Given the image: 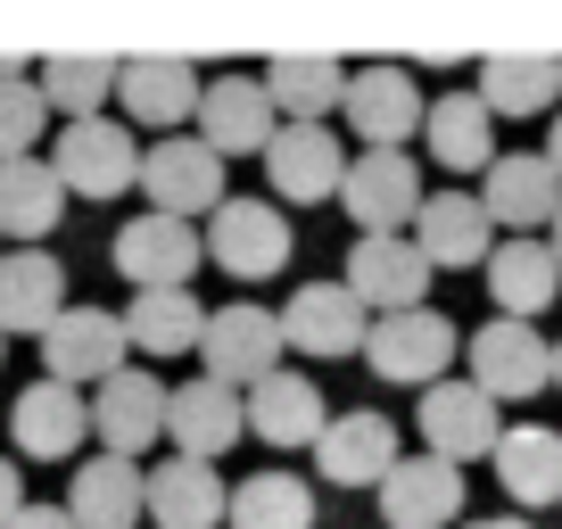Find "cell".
<instances>
[{
	"mask_svg": "<svg viewBox=\"0 0 562 529\" xmlns=\"http://www.w3.org/2000/svg\"><path fill=\"white\" fill-rule=\"evenodd\" d=\"M281 356H290V339H281V315L257 299H232V306H207V339H199V372L224 389H257L281 372Z\"/></svg>",
	"mask_w": 562,
	"mask_h": 529,
	"instance_id": "6da1fadb",
	"label": "cell"
},
{
	"mask_svg": "<svg viewBox=\"0 0 562 529\" xmlns=\"http://www.w3.org/2000/svg\"><path fill=\"white\" fill-rule=\"evenodd\" d=\"M339 116H348L356 149H414L422 142V116H430V100H422L414 67L405 58H372V67L348 75V100H339Z\"/></svg>",
	"mask_w": 562,
	"mask_h": 529,
	"instance_id": "7a4b0ae2",
	"label": "cell"
},
{
	"mask_svg": "<svg viewBox=\"0 0 562 529\" xmlns=\"http://www.w3.org/2000/svg\"><path fill=\"white\" fill-rule=\"evenodd\" d=\"M463 381L480 389V397H496V406H529L538 389H554V339H538V323H480L472 339H463Z\"/></svg>",
	"mask_w": 562,
	"mask_h": 529,
	"instance_id": "3957f363",
	"label": "cell"
},
{
	"mask_svg": "<svg viewBox=\"0 0 562 529\" xmlns=\"http://www.w3.org/2000/svg\"><path fill=\"white\" fill-rule=\"evenodd\" d=\"M140 199H149V215H175V224H191V215H215L224 207V158H215L199 133H166V142L140 149Z\"/></svg>",
	"mask_w": 562,
	"mask_h": 529,
	"instance_id": "277c9868",
	"label": "cell"
},
{
	"mask_svg": "<svg viewBox=\"0 0 562 529\" xmlns=\"http://www.w3.org/2000/svg\"><path fill=\"white\" fill-rule=\"evenodd\" d=\"M50 166H58V182H67V199H124V191H140V142H133V124H116V116L58 124Z\"/></svg>",
	"mask_w": 562,
	"mask_h": 529,
	"instance_id": "5b68a950",
	"label": "cell"
},
{
	"mask_svg": "<svg viewBox=\"0 0 562 529\" xmlns=\"http://www.w3.org/2000/svg\"><path fill=\"white\" fill-rule=\"evenodd\" d=\"M480 207H488L496 240H546L562 215V175L546 166V149H505L480 175Z\"/></svg>",
	"mask_w": 562,
	"mask_h": 529,
	"instance_id": "8992f818",
	"label": "cell"
},
{
	"mask_svg": "<svg viewBox=\"0 0 562 529\" xmlns=\"http://www.w3.org/2000/svg\"><path fill=\"white\" fill-rule=\"evenodd\" d=\"M422 199H430V191H422L414 149H356V158H348L339 207L356 215V240H372V232H414Z\"/></svg>",
	"mask_w": 562,
	"mask_h": 529,
	"instance_id": "52a82bcc",
	"label": "cell"
},
{
	"mask_svg": "<svg viewBox=\"0 0 562 529\" xmlns=\"http://www.w3.org/2000/svg\"><path fill=\"white\" fill-rule=\"evenodd\" d=\"M290 248H299V232L273 199H224L207 215V264H224L232 282H273L290 264Z\"/></svg>",
	"mask_w": 562,
	"mask_h": 529,
	"instance_id": "ba28073f",
	"label": "cell"
},
{
	"mask_svg": "<svg viewBox=\"0 0 562 529\" xmlns=\"http://www.w3.org/2000/svg\"><path fill=\"white\" fill-rule=\"evenodd\" d=\"M456 323L439 315V306H414V315H381L364 339V364L381 372L389 389H439L447 364H456Z\"/></svg>",
	"mask_w": 562,
	"mask_h": 529,
	"instance_id": "9c48e42d",
	"label": "cell"
},
{
	"mask_svg": "<svg viewBox=\"0 0 562 529\" xmlns=\"http://www.w3.org/2000/svg\"><path fill=\"white\" fill-rule=\"evenodd\" d=\"M166 397H175V389L149 364H124L116 381L91 389V439H100V455H124V463L149 455V447L166 439Z\"/></svg>",
	"mask_w": 562,
	"mask_h": 529,
	"instance_id": "30bf717a",
	"label": "cell"
},
{
	"mask_svg": "<svg viewBox=\"0 0 562 529\" xmlns=\"http://www.w3.org/2000/svg\"><path fill=\"white\" fill-rule=\"evenodd\" d=\"M124 315L116 306H67V315L42 331V381H67V389H100L124 372Z\"/></svg>",
	"mask_w": 562,
	"mask_h": 529,
	"instance_id": "8fae6325",
	"label": "cell"
},
{
	"mask_svg": "<svg viewBox=\"0 0 562 529\" xmlns=\"http://www.w3.org/2000/svg\"><path fill=\"white\" fill-rule=\"evenodd\" d=\"M339 282L364 299V315H414V306H430V257L414 248V232H372V240L348 248V273Z\"/></svg>",
	"mask_w": 562,
	"mask_h": 529,
	"instance_id": "7c38bea8",
	"label": "cell"
},
{
	"mask_svg": "<svg viewBox=\"0 0 562 529\" xmlns=\"http://www.w3.org/2000/svg\"><path fill=\"white\" fill-rule=\"evenodd\" d=\"M281 339L290 356H315V364H339V356H364L372 339V315L348 282H299L290 306H281Z\"/></svg>",
	"mask_w": 562,
	"mask_h": 529,
	"instance_id": "4fadbf2b",
	"label": "cell"
},
{
	"mask_svg": "<svg viewBox=\"0 0 562 529\" xmlns=\"http://www.w3.org/2000/svg\"><path fill=\"white\" fill-rule=\"evenodd\" d=\"M422 455H439V463H488L496 439H505V414H496V397H480L472 381H439V389H422Z\"/></svg>",
	"mask_w": 562,
	"mask_h": 529,
	"instance_id": "5bb4252c",
	"label": "cell"
},
{
	"mask_svg": "<svg viewBox=\"0 0 562 529\" xmlns=\"http://www.w3.org/2000/svg\"><path fill=\"white\" fill-rule=\"evenodd\" d=\"M348 158L331 124H281L273 149H265V182H273V207H323L348 182Z\"/></svg>",
	"mask_w": 562,
	"mask_h": 529,
	"instance_id": "9a60e30c",
	"label": "cell"
},
{
	"mask_svg": "<svg viewBox=\"0 0 562 529\" xmlns=\"http://www.w3.org/2000/svg\"><path fill=\"white\" fill-rule=\"evenodd\" d=\"M108 257H116V273L133 290H191V273L207 264V232L175 224V215H133Z\"/></svg>",
	"mask_w": 562,
	"mask_h": 529,
	"instance_id": "2e32d148",
	"label": "cell"
},
{
	"mask_svg": "<svg viewBox=\"0 0 562 529\" xmlns=\"http://www.w3.org/2000/svg\"><path fill=\"white\" fill-rule=\"evenodd\" d=\"M273 133H281V108H273V91H265L257 75H215L207 83V100H199V142H207L224 166L232 158H265Z\"/></svg>",
	"mask_w": 562,
	"mask_h": 529,
	"instance_id": "e0dca14e",
	"label": "cell"
},
{
	"mask_svg": "<svg viewBox=\"0 0 562 529\" xmlns=\"http://www.w3.org/2000/svg\"><path fill=\"white\" fill-rule=\"evenodd\" d=\"M397 463H405L397 423H389V414H364V406L331 414L323 439H315V480H331V488H381Z\"/></svg>",
	"mask_w": 562,
	"mask_h": 529,
	"instance_id": "ac0fdd59",
	"label": "cell"
},
{
	"mask_svg": "<svg viewBox=\"0 0 562 529\" xmlns=\"http://www.w3.org/2000/svg\"><path fill=\"white\" fill-rule=\"evenodd\" d=\"M116 100H124V116H133V124H149V133L166 142L175 124H191V116H199L207 83H199V67H191V58L140 50V58H124V67H116Z\"/></svg>",
	"mask_w": 562,
	"mask_h": 529,
	"instance_id": "d6986e66",
	"label": "cell"
},
{
	"mask_svg": "<svg viewBox=\"0 0 562 529\" xmlns=\"http://www.w3.org/2000/svg\"><path fill=\"white\" fill-rule=\"evenodd\" d=\"M166 439H175V455H191V463L232 455V447L248 439V397L199 372V381H182L175 397H166Z\"/></svg>",
	"mask_w": 562,
	"mask_h": 529,
	"instance_id": "ffe728a7",
	"label": "cell"
},
{
	"mask_svg": "<svg viewBox=\"0 0 562 529\" xmlns=\"http://www.w3.org/2000/svg\"><path fill=\"white\" fill-rule=\"evenodd\" d=\"M372 496H381V529H463V472L439 455H405Z\"/></svg>",
	"mask_w": 562,
	"mask_h": 529,
	"instance_id": "44dd1931",
	"label": "cell"
},
{
	"mask_svg": "<svg viewBox=\"0 0 562 529\" xmlns=\"http://www.w3.org/2000/svg\"><path fill=\"white\" fill-rule=\"evenodd\" d=\"M9 439H18V455L34 463H67L75 447L91 439V397L67 381H34L18 389V406H9Z\"/></svg>",
	"mask_w": 562,
	"mask_h": 529,
	"instance_id": "7402d4cb",
	"label": "cell"
},
{
	"mask_svg": "<svg viewBox=\"0 0 562 529\" xmlns=\"http://www.w3.org/2000/svg\"><path fill=\"white\" fill-rule=\"evenodd\" d=\"M414 248L430 257V273H463V264L496 257V224L480 207V191H430L414 215Z\"/></svg>",
	"mask_w": 562,
	"mask_h": 529,
	"instance_id": "603a6c76",
	"label": "cell"
},
{
	"mask_svg": "<svg viewBox=\"0 0 562 529\" xmlns=\"http://www.w3.org/2000/svg\"><path fill=\"white\" fill-rule=\"evenodd\" d=\"M67 513H75V529H140V521H149V472H140V463H124V455L75 463Z\"/></svg>",
	"mask_w": 562,
	"mask_h": 529,
	"instance_id": "cb8c5ba5",
	"label": "cell"
},
{
	"mask_svg": "<svg viewBox=\"0 0 562 529\" xmlns=\"http://www.w3.org/2000/svg\"><path fill=\"white\" fill-rule=\"evenodd\" d=\"M348 58H315V50H273L257 67V83L273 91L281 124H331V108L348 100Z\"/></svg>",
	"mask_w": 562,
	"mask_h": 529,
	"instance_id": "d4e9b609",
	"label": "cell"
},
{
	"mask_svg": "<svg viewBox=\"0 0 562 529\" xmlns=\"http://www.w3.org/2000/svg\"><path fill=\"white\" fill-rule=\"evenodd\" d=\"M67 264L50 257V248H9L0 257V331H50L58 315H67Z\"/></svg>",
	"mask_w": 562,
	"mask_h": 529,
	"instance_id": "484cf974",
	"label": "cell"
},
{
	"mask_svg": "<svg viewBox=\"0 0 562 529\" xmlns=\"http://www.w3.org/2000/svg\"><path fill=\"white\" fill-rule=\"evenodd\" d=\"M480 273H488V299H496L505 323H538L562 299V257L546 240H496V257Z\"/></svg>",
	"mask_w": 562,
	"mask_h": 529,
	"instance_id": "4316f807",
	"label": "cell"
},
{
	"mask_svg": "<svg viewBox=\"0 0 562 529\" xmlns=\"http://www.w3.org/2000/svg\"><path fill=\"white\" fill-rule=\"evenodd\" d=\"M224 513H232V488L215 463L166 455L149 472V529H224Z\"/></svg>",
	"mask_w": 562,
	"mask_h": 529,
	"instance_id": "83f0119b",
	"label": "cell"
},
{
	"mask_svg": "<svg viewBox=\"0 0 562 529\" xmlns=\"http://www.w3.org/2000/svg\"><path fill=\"white\" fill-rule=\"evenodd\" d=\"M422 149L447 166V175H488L505 149H496V116L480 108V91H447L422 116Z\"/></svg>",
	"mask_w": 562,
	"mask_h": 529,
	"instance_id": "f1b7e54d",
	"label": "cell"
},
{
	"mask_svg": "<svg viewBox=\"0 0 562 529\" xmlns=\"http://www.w3.org/2000/svg\"><path fill=\"white\" fill-rule=\"evenodd\" d=\"M488 472H496V488H505L513 505H529V513H538V505H562V430H546V423H521V430H513V423H505Z\"/></svg>",
	"mask_w": 562,
	"mask_h": 529,
	"instance_id": "f546056e",
	"label": "cell"
},
{
	"mask_svg": "<svg viewBox=\"0 0 562 529\" xmlns=\"http://www.w3.org/2000/svg\"><path fill=\"white\" fill-rule=\"evenodd\" d=\"M58 215H67V182H58L50 158H18L0 166V240L18 248H42L58 232Z\"/></svg>",
	"mask_w": 562,
	"mask_h": 529,
	"instance_id": "4dcf8cb0",
	"label": "cell"
},
{
	"mask_svg": "<svg viewBox=\"0 0 562 529\" xmlns=\"http://www.w3.org/2000/svg\"><path fill=\"white\" fill-rule=\"evenodd\" d=\"M248 430H257L265 447H315L323 439V389H315V372L281 364L273 381H257V389H248Z\"/></svg>",
	"mask_w": 562,
	"mask_h": 529,
	"instance_id": "1f68e13d",
	"label": "cell"
},
{
	"mask_svg": "<svg viewBox=\"0 0 562 529\" xmlns=\"http://www.w3.org/2000/svg\"><path fill=\"white\" fill-rule=\"evenodd\" d=\"M124 339H133L140 356H199V339H207V306H199V290H133V306H124Z\"/></svg>",
	"mask_w": 562,
	"mask_h": 529,
	"instance_id": "d6a6232c",
	"label": "cell"
},
{
	"mask_svg": "<svg viewBox=\"0 0 562 529\" xmlns=\"http://www.w3.org/2000/svg\"><path fill=\"white\" fill-rule=\"evenodd\" d=\"M116 67H124V58L58 50V58H42V67H34V91H42V108H50V116H67V124H91L108 100H116Z\"/></svg>",
	"mask_w": 562,
	"mask_h": 529,
	"instance_id": "836d02e7",
	"label": "cell"
},
{
	"mask_svg": "<svg viewBox=\"0 0 562 529\" xmlns=\"http://www.w3.org/2000/svg\"><path fill=\"white\" fill-rule=\"evenodd\" d=\"M554 100H562V58H480L488 116H546Z\"/></svg>",
	"mask_w": 562,
	"mask_h": 529,
	"instance_id": "e575fe53",
	"label": "cell"
},
{
	"mask_svg": "<svg viewBox=\"0 0 562 529\" xmlns=\"http://www.w3.org/2000/svg\"><path fill=\"white\" fill-rule=\"evenodd\" d=\"M224 529H315V488L299 472H257L232 480V513Z\"/></svg>",
	"mask_w": 562,
	"mask_h": 529,
	"instance_id": "d590c367",
	"label": "cell"
},
{
	"mask_svg": "<svg viewBox=\"0 0 562 529\" xmlns=\"http://www.w3.org/2000/svg\"><path fill=\"white\" fill-rule=\"evenodd\" d=\"M42 124H50V108L34 83H0V166L42 158Z\"/></svg>",
	"mask_w": 562,
	"mask_h": 529,
	"instance_id": "8d00e7d4",
	"label": "cell"
},
{
	"mask_svg": "<svg viewBox=\"0 0 562 529\" xmlns=\"http://www.w3.org/2000/svg\"><path fill=\"white\" fill-rule=\"evenodd\" d=\"M25 505H34V496H25V472H18V463H9V455H0V529L18 521Z\"/></svg>",
	"mask_w": 562,
	"mask_h": 529,
	"instance_id": "74e56055",
	"label": "cell"
},
{
	"mask_svg": "<svg viewBox=\"0 0 562 529\" xmlns=\"http://www.w3.org/2000/svg\"><path fill=\"white\" fill-rule=\"evenodd\" d=\"M9 529H75V513H67V505H25Z\"/></svg>",
	"mask_w": 562,
	"mask_h": 529,
	"instance_id": "f35d334b",
	"label": "cell"
},
{
	"mask_svg": "<svg viewBox=\"0 0 562 529\" xmlns=\"http://www.w3.org/2000/svg\"><path fill=\"white\" fill-rule=\"evenodd\" d=\"M546 166H554V175H562V116L546 124Z\"/></svg>",
	"mask_w": 562,
	"mask_h": 529,
	"instance_id": "ab89813d",
	"label": "cell"
},
{
	"mask_svg": "<svg viewBox=\"0 0 562 529\" xmlns=\"http://www.w3.org/2000/svg\"><path fill=\"white\" fill-rule=\"evenodd\" d=\"M463 529H529L521 513H488V521H463Z\"/></svg>",
	"mask_w": 562,
	"mask_h": 529,
	"instance_id": "60d3db41",
	"label": "cell"
},
{
	"mask_svg": "<svg viewBox=\"0 0 562 529\" xmlns=\"http://www.w3.org/2000/svg\"><path fill=\"white\" fill-rule=\"evenodd\" d=\"M546 248H554V257H562V215H554V232H546Z\"/></svg>",
	"mask_w": 562,
	"mask_h": 529,
	"instance_id": "b9f144b4",
	"label": "cell"
},
{
	"mask_svg": "<svg viewBox=\"0 0 562 529\" xmlns=\"http://www.w3.org/2000/svg\"><path fill=\"white\" fill-rule=\"evenodd\" d=\"M554 389H562V339H554Z\"/></svg>",
	"mask_w": 562,
	"mask_h": 529,
	"instance_id": "7bdbcfd3",
	"label": "cell"
},
{
	"mask_svg": "<svg viewBox=\"0 0 562 529\" xmlns=\"http://www.w3.org/2000/svg\"><path fill=\"white\" fill-rule=\"evenodd\" d=\"M0 356H9V331H0Z\"/></svg>",
	"mask_w": 562,
	"mask_h": 529,
	"instance_id": "ee69618b",
	"label": "cell"
},
{
	"mask_svg": "<svg viewBox=\"0 0 562 529\" xmlns=\"http://www.w3.org/2000/svg\"><path fill=\"white\" fill-rule=\"evenodd\" d=\"M0 257H9V248H0Z\"/></svg>",
	"mask_w": 562,
	"mask_h": 529,
	"instance_id": "f6af8a7d",
	"label": "cell"
}]
</instances>
